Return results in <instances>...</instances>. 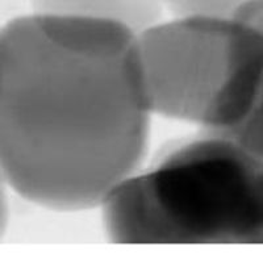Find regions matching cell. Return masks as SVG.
Listing matches in <instances>:
<instances>
[{"instance_id": "cell-6", "label": "cell", "mask_w": 263, "mask_h": 263, "mask_svg": "<svg viewBox=\"0 0 263 263\" xmlns=\"http://www.w3.org/2000/svg\"><path fill=\"white\" fill-rule=\"evenodd\" d=\"M7 189H8V185L4 182L3 177L0 175V239L3 238L4 234H6L9 221V205Z\"/></svg>"}, {"instance_id": "cell-1", "label": "cell", "mask_w": 263, "mask_h": 263, "mask_svg": "<svg viewBox=\"0 0 263 263\" xmlns=\"http://www.w3.org/2000/svg\"><path fill=\"white\" fill-rule=\"evenodd\" d=\"M152 114L125 27L32 12L0 28V175L30 203L100 206L141 167Z\"/></svg>"}, {"instance_id": "cell-3", "label": "cell", "mask_w": 263, "mask_h": 263, "mask_svg": "<svg viewBox=\"0 0 263 263\" xmlns=\"http://www.w3.org/2000/svg\"><path fill=\"white\" fill-rule=\"evenodd\" d=\"M153 114L218 130L260 108L263 32L233 18L173 17L137 34Z\"/></svg>"}, {"instance_id": "cell-5", "label": "cell", "mask_w": 263, "mask_h": 263, "mask_svg": "<svg viewBox=\"0 0 263 263\" xmlns=\"http://www.w3.org/2000/svg\"><path fill=\"white\" fill-rule=\"evenodd\" d=\"M248 0H162L164 12L173 17L232 18Z\"/></svg>"}, {"instance_id": "cell-4", "label": "cell", "mask_w": 263, "mask_h": 263, "mask_svg": "<svg viewBox=\"0 0 263 263\" xmlns=\"http://www.w3.org/2000/svg\"><path fill=\"white\" fill-rule=\"evenodd\" d=\"M30 4L33 13L108 21L136 34L164 15L162 0H30Z\"/></svg>"}, {"instance_id": "cell-2", "label": "cell", "mask_w": 263, "mask_h": 263, "mask_svg": "<svg viewBox=\"0 0 263 263\" xmlns=\"http://www.w3.org/2000/svg\"><path fill=\"white\" fill-rule=\"evenodd\" d=\"M262 157L215 133L164 147L100 206L115 243H260Z\"/></svg>"}]
</instances>
